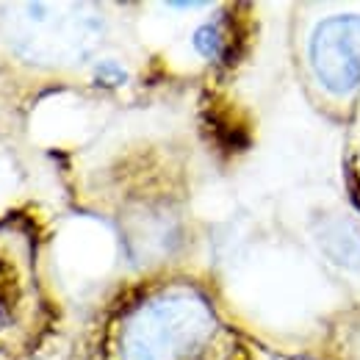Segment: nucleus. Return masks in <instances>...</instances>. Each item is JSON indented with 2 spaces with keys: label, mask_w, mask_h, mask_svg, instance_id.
I'll return each instance as SVG.
<instances>
[{
  "label": "nucleus",
  "mask_w": 360,
  "mask_h": 360,
  "mask_svg": "<svg viewBox=\"0 0 360 360\" xmlns=\"http://www.w3.org/2000/svg\"><path fill=\"white\" fill-rule=\"evenodd\" d=\"M94 81H97L100 86L117 89V86H122V84L128 81V72H125L117 61H103V64H97V70H94Z\"/></svg>",
  "instance_id": "nucleus-3"
},
{
  "label": "nucleus",
  "mask_w": 360,
  "mask_h": 360,
  "mask_svg": "<svg viewBox=\"0 0 360 360\" xmlns=\"http://www.w3.org/2000/svg\"><path fill=\"white\" fill-rule=\"evenodd\" d=\"M191 45H194V50H197L202 58H208V61H227V56H230V50H233V37H230V31H227L225 17H217V20L202 22V25L194 31Z\"/></svg>",
  "instance_id": "nucleus-2"
},
{
  "label": "nucleus",
  "mask_w": 360,
  "mask_h": 360,
  "mask_svg": "<svg viewBox=\"0 0 360 360\" xmlns=\"http://www.w3.org/2000/svg\"><path fill=\"white\" fill-rule=\"evenodd\" d=\"M311 64L321 86L349 94L360 86V17L338 14L324 20L311 39Z\"/></svg>",
  "instance_id": "nucleus-1"
}]
</instances>
